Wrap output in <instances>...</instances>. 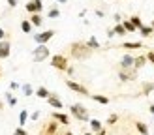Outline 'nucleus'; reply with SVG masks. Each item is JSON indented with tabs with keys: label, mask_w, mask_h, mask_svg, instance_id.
<instances>
[{
	"label": "nucleus",
	"mask_w": 154,
	"mask_h": 135,
	"mask_svg": "<svg viewBox=\"0 0 154 135\" xmlns=\"http://www.w3.org/2000/svg\"><path fill=\"white\" fill-rule=\"evenodd\" d=\"M66 86L70 88V90H73V92H77V94H81V96H88V88L85 86V85H81V82H75L73 79H68L66 81Z\"/></svg>",
	"instance_id": "obj_6"
},
{
	"label": "nucleus",
	"mask_w": 154,
	"mask_h": 135,
	"mask_svg": "<svg viewBox=\"0 0 154 135\" xmlns=\"http://www.w3.org/2000/svg\"><path fill=\"white\" fill-rule=\"evenodd\" d=\"M66 73L70 75V77H73V75H75V70H73L72 66H68V68H66Z\"/></svg>",
	"instance_id": "obj_36"
},
{
	"label": "nucleus",
	"mask_w": 154,
	"mask_h": 135,
	"mask_svg": "<svg viewBox=\"0 0 154 135\" xmlns=\"http://www.w3.org/2000/svg\"><path fill=\"white\" fill-rule=\"evenodd\" d=\"M58 122H57V120H49V122L47 124H45L43 126V130H42V135H55V133H58Z\"/></svg>",
	"instance_id": "obj_9"
},
{
	"label": "nucleus",
	"mask_w": 154,
	"mask_h": 135,
	"mask_svg": "<svg viewBox=\"0 0 154 135\" xmlns=\"http://www.w3.org/2000/svg\"><path fill=\"white\" fill-rule=\"evenodd\" d=\"M107 38H109V40H111V38H115V32H113V28H109V30H107Z\"/></svg>",
	"instance_id": "obj_41"
},
{
	"label": "nucleus",
	"mask_w": 154,
	"mask_h": 135,
	"mask_svg": "<svg viewBox=\"0 0 154 135\" xmlns=\"http://www.w3.org/2000/svg\"><path fill=\"white\" fill-rule=\"evenodd\" d=\"M51 56V51L47 45H38V47L32 51V60L34 62H43V60H47Z\"/></svg>",
	"instance_id": "obj_3"
},
{
	"label": "nucleus",
	"mask_w": 154,
	"mask_h": 135,
	"mask_svg": "<svg viewBox=\"0 0 154 135\" xmlns=\"http://www.w3.org/2000/svg\"><path fill=\"white\" fill-rule=\"evenodd\" d=\"M149 111L152 112V116H154V103H150V105H149Z\"/></svg>",
	"instance_id": "obj_44"
},
{
	"label": "nucleus",
	"mask_w": 154,
	"mask_h": 135,
	"mask_svg": "<svg viewBox=\"0 0 154 135\" xmlns=\"http://www.w3.org/2000/svg\"><path fill=\"white\" fill-rule=\"evenodd\" d=\"M135 128H137V131H139L141 135H150V131H149V126L145 124V122H139V120H137V122H135Z\"/></svg>",
	"instance_id": "obj_22"
},
{
	"label": "nucleus",
	"mask_w": 154,
	"mask_h": 135,
	"mask_svg": "<svg viewBox=\"0 0 154 135\" xmlns=\"http://www.w3.org/2000/svg\"><path fill=\"white\" fill-rule=\"evenodd\" d=\"M113 32H115V36H126V34H128L126 30H124V26L120 25V22H117V25L113 26Z\"/></svg>",
	"instance_id": "obj_27"
},
{
	"label": "nucleus",
	"mask_w": 154,
	"mask_h": 135,
	"mask_svg": "<svg viewBox=\"0 0 154 135\" xmlns=\"http://www.w3.org/2000/svg\"><path fill=\"white\" fill-rule=\"evenodd\" d=\"M113 19H115V22H120V21H122V15H120V13H115Z\"/></svg>",
	"instance_id": "obj_40"
},
{
	"label": "nucleus",
	"mask_w": 154,
	"mask_h": 135,
	"mask_svg": "<svg viewBox=\"0 0 154 135\" xmlns=\"http://www.w3.org/2000/svg\"><path fill=\"white\" fill-rule=\"evenodd\" d=\"M64 135H73V131H66V133H64Z\"/></svg>",
	"instance_id": "obj_46"
},
{
	"label": "nucleus",
	"mask_w": 154,
	"mask_h": 135,
	"mask_svg": "<svg viewBox=\"0 0 154 135\" xmlns=\"http://www.w3.org/2000/svg\"><path fill=\"white\" fill-rule=\"evenodd\" d=\"M68 66H70V64H68V56H64V55H53L51 68H55V70H58V71H66Z\"/></svg>",
	"instance_id": "obj_4"
},
{
	"label": "nucleus",
	"mask_w": 154,
	"mask_h": 135,
	"mask_svg": "<svg viewBox=\"0 0 154 135\" xmlns=\"http://www.w3.org/2000/svg\"><path fill=\"white\" fill-rule=\"evenodd\" d=\"M83 135H92V133H90V131H87V133H83Z\"/></svg>",
	"instance_id": "obj_49"
},
{
	"label": "nucleus",
	"mask_w": 154,
	"mask_h": 135,
	"mask_svg": "<svg viewBox=\"0 0 154 135\" xmlns=\"http://www.w3.org/2000/svg\"><path fill=\"white\" fill-rule=\"evenodd\" d=\"M13 135H28V131L25 130V128H15V131H13Z\"/></svg>",
	"instance_id": "obj_33"
},
{
	"label": "nucleus",
	"mask_w": 154,
	"mask_h": 135,
	"mask_svg": "<svg viewBox=\"0 0 154 135\" xmlns=\"http://www.w3.org/2000/svg\"><path fill=\"white\" fill-rule=\"evenodd\" d=\"M47 103L51 105L53 109H57V111H60L64 107V103H62V100L58 98V94H49V98H47Z\"/></svg>",
	"instance_id": "obj_11"
},
{
	"label": "nucleus",
	"mask_w": 154,
	"mask_h": 135,
	"mask_svg": "<svg viewBox=\"0 0 154 135\" xmlns=\"http://www.w3.org/2000/svg\"><path fill=\"white\" fill-rule=\"evenodd\" d=\"M51 118L53 120H57L58 124H62V126H70V116L66 115V112H51Z\"/></svg>",
	"instance_id": "obj_12"
},
{
	"label": "nucleus",
	"mask_w": 154,
	"mask_h": 135,
	"mask_svg": "<svg viewBox=\"0 0 154 135\" xmlns=\"http://www.w3.org/2000/svg\"><path fill=\"white\" fill-rule=\"evenodd\" d=\"M70 112L75 120H79V122H88L90 120V115H88V109L85 107L83 103H72L70 105Z\"/></svg>",
	"instance_id": "obj_2"
},
{
	"label": "nucleus",
	"mask_w": 154,
	"mask_h": 135,
	"mask_svg": "<svg viewBox=\"0 0 154 135\" xmlns=\"http://www.w3.org/2000/svg\"><path fill=\"white\" fill-rule=\"evenodd\" d=\"M28 21L32 22V26H42V25H43V17H42V13H32Z\"/></svg>",
	"instance_id": "obj_18"
},
{
	"label": "nucleus",
	"mask_w": 154,
	"mask_h": 135,
	"mask_svg": "<svg viewBox=\"0 0 154 135\" xmlns=\"http://www.w3.org/2000/svg\"><path fill=\"white\" fill-rule=\"evenodd\" d=\"M53 36H55V30H43V32H38V34H34V38H32V40H34L38 45H47V41L51 40Z\"/></svg>",
	"instance_id": "obj_5"
},
{
	"label": "nucleus",
	"mask_w": 154,
	"mask_h": 135,
	"mask_svg": "<svg viewBox=\"0 0 154 135\" xmlns=\"http://www.w3.org/2000/svg\"><path fill=\"white\" fill-rule=\"evenodd\" d=\"M32 22H30L28 19H23L21 21V30H23V32H25V34H30V32H32Z\"/></svg>",
	"instance_id": "obj_23"
},
{
	"label": "nucleus",
	"mask_w": 154,
	"mask_h": 135,
	"mask_svg": "<svg viewBox=\"0 0 154 135\" xmlns=\"http://www.w3.org/2000/svg\"><path fill=\"white\" fill-rule=\"evenodd\" d=\"M152 32H154V28H152V26H145V25H143V26L139 28V34H141L143 38H149Z\"/></svg>",
	"instance_id": "obj_28"
},
{
	"label": "nucleus",
	"mask_w": 154,
	"mask_h": 135,
	"mask_svg": "<svg viewBox=\"0 0 154 135\" xmlns=\"http://www.w3.org/2000/svg\"><path fill=\"white\" fill-rule=\"evenodd\" d=\"M17 4H19V0H8V6L10 8H17Z\"/></svg>",
	"instance_id": "obj_38"
},
{
	"label": "nucleus",
	"mask_w": 154,
	"mask_h": 135,
	"mask_svg": "<svg viewBox=\"0 0 154 135\" xmlns=\"http://www.w3.org/2000/svg\"><path fill=\"white\" fill-rule=\"evenodd\" d=\"M132 68H134V55H130V52L122 55L120 64H119V70H132Z\"/></svg>",
	"instance_id": "obj_10"
},
{
	"label": "nucleus",
	"mask_w": 154,
	"mask_h": 135,
	"mask_svg": "<svg viewBox=\"0 0 154 135\" xmlns=\"http://www.w3.org/2000/svg\"><path fill=\"white\" fill-rule=\"evenodd\" d=\"M85 43H87V47H88L90 51H98L100 47H102V45H100V41L96 40V38H94V36H90V38H88V40H87V41H85Z\"/></svg>",
	"instance_id": "obj_17"
},
{
	"label": "nucleus",
	"mask_w": 154,
	"mask_h": 135,
	"mask_svg": "<svg viewBox=\"0 0 154 135\" xmlns=\"http://www.w3.org/2000/svg\"><path fill=\"white\" fill-rule=\"evenodd\" d=\"M70 55L75 58V60H87L92 56V51L87 47L85 41H73L70 45Z\"/></svg>",
	"instance_id": "obj_1"
},
{
	"label": "nucleus",
	"mask_w": 154,
	"mask_h": 135,
	"mask_svg": "<svg viewBox=\"0 0 154 135\" xmlns=\"http://www.w3.org/2000/svg\"><path fill=\"white\" fill-rule=\"evenodd\" d=\"M130 22H132V25H134V26H135L137 30H139V28L143 26V22H141V19H139V17H137V15H134V17H132V19H130Z\"/></svg>",
	"instance_id": "obj_32"
},
{
	"label": "nucleus",
	"mask_w": 154,
	"mask_h": 135,
	"mask_svg": "<svg viewBox=\"0 0 154 135\" xmlns=\"http://www.w3.org/2000/svg\"><path fill=\"white\" fill-rule=\"evenodd\" d=\"M90 98H92V100H94V101L102 103V105H107V103L111 101L109 98H107V96H103V94H94V96H90Z\"/></svg>",
	"instance_id": "obj_25"
},
{
	"label": "nucleus",
	"mask_w": 154,
	"mask_h": 135,
	"mask_svg": "<svg viewBox=\"0 0 154 135\" xmlns=\"http://www.w3.org/2000/svg\"><path fill=\"white\" fill-rule=\"evenodd\" d=\"M154 92V82H143L141 85V94L143 96H150Z\"/></svg>",
	"instance_id": "obj_20"
},
{
	"label": "nucleus",
	"mask_w": 154,
	"mask_h": 135,
	"mask_svg": "<svg viewBox=\"0 0 154 135\" xmlns=\"http://www.w3.org/2000/svg\"><path fill=\"white\" fill-rule=\"evenodd\" d=\"M96 135H107V130H105V128H102L100 131H96Z\"/></svg>",
	"instance_id": "obj_42"
},
{
	"label": "nucleus",
	"mask_w": 154,
	"mask_h": 135,
	"mask_svg": "<svg viewBox=\"0 0 154 135\" xmlns=\"http://www.w3.org/2000/svg\"><path fill=\"white\" fill-rule=\"evenodd\" d=\"M28 116H30V115H28V111H26V109H23V111L19 112V124H21V128H25Z\"/></svg>",
	"instance_id": "obj_26"
},
{
	"label": "nucleus",
	"mask_w": 154,
	"mask_h": 135,
	"mask_svg": "<svg viewBox=\"0 0 154 135\" xmlns=\"http://www.w3.org/2000/svg\"><path fill=\"white\" fill-rule=\"evenodd\" d=\"M119 122V115L117 112H113V115L107 116V126H113V124H117Z\"/></svg>",
	"instance_id": "obj_31"
},
{
	"label": "nucleus",
	"mask_w": 154,
	"mask_h": 135,
	"mask_svg": "<svg viewBox=\"0 0 154 135\" xmlns=\"http://www.w3.org/2000/svg\"><path fill=\"white\" fill-rule=\"evenodd\" d=\"M0 109H4V103L2 101H0Z\"/></svg>",
	"instance_id": "obj_47"
},
{
	"label": "nucleus",
	"mask_w": 154,
	"mask_h": 135,
	"mask_svg": "<svg viewBox=\"0 0 154 135\" xmlns=\"http://www.w3.org/2000/svg\"><path fill=\"white\" fill-rule=\"evenodd\" d=\"M6 38H8V34H6V30H4L2 26H0V40H6Z\"/></svg>",
	"instance_id": "obj_39"
},
{
	"label": "nucleus",
	"mask_w": 154,
	"mask_h": 135,
	"mask_svg": "<svg viewBox=\"0 0 154 135\" xmlns=\"http://www.w3.org/2000/svg\"><path fill=\"white\" fill-rule=\"evenodd\" d=\"M145 56H147V62L154 64V51H149V52H147V55H145Z\"/></svg>",
	"instance_id": "obj_34"
},
{
	"label": "nucleus",
	"mask_w": 154,
	"mask_h": 135,
	"mask_svg": "<svg viewBox=\"0 0 154 135\" xmlns=\"http://www.w3.org/2000/svg\"><path fill=\"white\" fill-rule=\"evenodd\" d=\"M49 90L47 88H45V86H38L36 90H34V96H38V98H42V100H47V98H49Z\"/></svg>",
	"instance_id": "obj_19"
},
{
	"label": "nucleus",
	"mask_w": 154,
	"mask_h": 135,
	"mask_svg": "<svg viewBox=\"0 0 154 135\" xmlns=\"http://www.w3.org/2000/svg\"><path fill=\"white\" fill-rule=\"evenodd\" d=\"M25 10L32 15V13H42L43 11V2L42 0H30V2H26Z\"/></svg>",
	"instance_id": "obj_7"
},
{
	"label": "nucleus",
	"mask_w": 154,
	"mask_h": 135,
	"mask_svg": "<svg viewBox=\"0 0 154 135\" xmlns=\"http://www.w3.org/2000/svg\"><path fill=\"white\" fill-rule=\"evenodd\" d=\"M4 98H6V101H8V105H10V107H15V105H17V98L11 94V90H8V92L4 94Z\"/></svg>",
	"instance_id": "obj_24"
},
{
	"label": "nucleus",
	"mask_w": 154,
	"mask_h": 135,
	"mask_svg": "<svg viewBox=\"0 0 154 135\" xmlns=\"http://www.w3.org/2000/svg\"><path fill=\"white\" fill-rule=\"evenodd\" d=\"M119 79L122 82H128V81H134L137 79V70H119Z\"/></svg>",
	"instance_id": "obj_8"
},
{
	"label": "nucleus",
	"mask_w": 154,
	"mask_h": 135,
	"mask_svg": "<svg viewBox=\"0 0 154 135\" xmlns=\"http://www.w3.org/2000/svg\"><path fill=\"white\" fill-rule=\"evenodd\" d=\"M19 90L23 92V96H25V98H30V96H34V86L30 85V82H23Z\"/></svg>",
	"instance_id": "obj_15"
},
{
	"label": "nucleus",
	"mask_w": 154,
	"mask_h": 135,
	"mask_svg": "<svg viewBox=\"0 0 154 135\" xmlns=\"http://www.w3.org/2000/svg\"><path fill=\"white\" fill-rule=\"evenodd\" d=\"M120 25L124 26V30H126V32H135V30H137V28L132 25V22H130V19H128V21H120Z\"/></svg>",
	"instance_id": "obj_29"
},
{
	"label": "nucleus",
	"mask_w": 154,
	"mask_h": 135,
	"mask_svg": "<svg viewBox=\"0 0 154 135\" xmlns=\"http://www.w3.org/2000/svg\"><path fill=\"white\" fill-rule=\"evenodd\" d=\"M28 118H30V120H38V118H40V111H34Z\"/></svg>",
	"instance_id": "obj_37"
},
{
	"label": "nucleus",
	"mask_w": 154,
	"mask_h": 135,
	"mask_svg": "<svg viewBox=\"0 0 154 135\" xmlns=\"http://www.w3.org/2000/svg\"><path fill=\"white\" fill-rule=\"evenodd\" d=\"M0 77H2V66H0Z\"/></svg>",
	"instance_id": "obj_48"
},
{
	"label": "nucleus",
	"mask_w": 154,
	"mask_h": 135,
	"mask_svg": "<svg viewBox=\"0 0 154 135\" xmlns=\"http://www.w3.org/2000/svg\"><path fill=\"white\" fill-rule=\"evenodd\" d=\"M55 135H60V133H55Z\"/></svg>",
	"instance_id": "obj_51"
},
{
	"label": "nucleus",
	"mask_w": 154,
	"mask_h": 135,
	"mask_svg": "<svg viewBox=\"0 0 154 135\" xmlns=\"http://www.w3.org/2000/svg\"><path fill=\"white\" fill-rule=\"evenodd\" d=\"M103 15H105V13H103L102 10H96V17H100V19H102V17H103Z\"/></svg>",
	"instance_id": "obj_43"
},
{
	"label": "nucleus",
	"mask_w": 154,
	"mask_h": 135,
	"mask_svg": "<svg viewBox=\"0 0 154 135\" xmlns=\"http://www.w3.org/2000/svg\"><path fill=\"white\" fill-rule=\"evenodd\" d=\"M55 2H58V4H66L68 0H55Z\"/></svg>",
	"instance_id": "obj_45"
},
{
	"label": "nucleus",
	"mask_w": 154,
	"mask_h": 135,
	"mask_svg": "<svg viewBox=\"0 0 154 135\" xmlns=\"http://www.w3.org/2000/svg\"><path fill=\"white\" fill-rule=\"evenodd\" d=\"M19 88H21V85H19L17 81H11L10 82V90H19Z\"/></svg>",
	"instance_id": "obj_35"
},
{
	"label": "nucleus",
	"mask_w": 154,
	"mask_h": 135,
	"mask_svg": "<svg viewBox=\"0 0 154 135\" xmlns=\"http://www.w3.org/2000/svg\"><path fill=\"white\" fill-rule=\"evenodd\" d=\"M141 47H143L141 41H124L122 43V49H126V51H137Z\"/></svg>",
	"instance_id": "obj_16"
},
{
	"label": "nucleus",
	"mask_w": 154,
	"mask_h": 135,
	"mask_svg": "<svg viewBox=\"0 0 154 135\" xmlns=\"http://www.w3.org/2000/svg\"><path fill=\"white\" fill-rule=\"evenodd\" d=\"M47 17L49 19H58L60 17V10H58V8H51V10L47 11Z\"/></svg>",
	"instance_id": "obj_30"
},
{
	"label": "nucleus",
	"mask_w": 154,
	"mask_h": 135,
	"mask_svg": "<svg viewBox=\"0 0 154 135\" xmlns=\"http://www.w3.org/2000/svg\"><path fill=\"white\" fill-rule=\"evenodd\" d=\"M11 52V43L10 40H0V58H8Z\"/></svg>",
	"instance_id": "obj_13"
},
{
	"label": "nucleus",
	"mask_w": 154,
	"mask_h": 135,
	"mask_svg": "<svg viewBox=\"0 0 154 135\" xmlns=\"http://www.w3.org/2000/svg\"><path fill=\"white\" fill-rule=\"evenodd\" d=\"M145 64H147V56H145V55L134 56V70H137V71H139L141 68H145Z\"/></svg>",
	"instance_id": "obj_14"
},
{
	"label": "nucleus",
	"mask_w": 154,
	"mask_h": 135,
	"mask_svg": "<svg viewBox=\"0 0 154 135\" xmlns=\"http://www.w3.org/2000/svg\"><path fill=\"white\" fill-rule=\"evenodd\" d=\"M150 26H152V28H154V21H152V25H150Z\"/></svg>",
	"instance_id": "obj_50"
},
{
	"label": "nucleus",
	"mask_w": 154,
	"mask_h": 135,
	"mask_svg": "<svg viewBox=\"0 0 154 135\" xmlns=\"http://www.w3.org/2000/svg\"><path fill=\"white\" fill-rule=\"evenodd\" d=\"M88 126H90V130L94 131V133H96V131H100V130L103 128V124L100 122V120H96V118H90V120H88Z\"/></svg>",
	"instance_id": "obj_21"
}]
</instances>
